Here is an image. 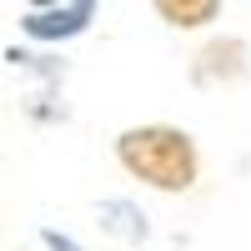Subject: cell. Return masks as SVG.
I'll list each match as a JSON object with an SVG mask.
<instances>
[{"label": "cell", "instance_id": "cell-3", "mask_svg": "<svg viewBox=\"0 0 251 251\" xmlns=\"http://www.w3.org/2000/svg\"><path fill=\"white\" fill-rule=\"evenodd\" d=\"M246 75V46L241 40H211V46H206L201 55H196V66H191V80L196 86H226V80H241Z\"/></svg>", "mask_w": 251, "mask_h": 251}, {"label": "cell", "instance_id": "cell-1", "mask_svg": "<svg viewBox=\"0 0 251 251\" xmlns=\"http://www.w3.org/2000/svg\"><path fill=\"white\" fill-rule=\"evenodd\" d=\"M116 161H121L141 186L166 191V196L191 191L196 176H201V151H196L191 131H181V126H166V121L126 126V131L116 136Z\"/></svg>", "mask_w": 251, "mask_h": 251}, {"label": "cell", "instance_id": "cell-4", "mask_svg": "<svg viewBox=\"0 0 251 251\" xmlns=\"http://www.w3.org/2000/svg\"><path fill=\"white\" fill-rule=\"evenodd\" d=\"M156 15L176 30H201L221 15V0H156Z\"/></svg>", "mask_w": 251, "mask_h": 251}, {"label": "cell", "instance_id": "cell-6", "mask_svg": "<svg viewBox=\"0 0 251 251\" xmlns=\"http://www.w3.org/2000/svg\"><path fill=\"white\" fill-rule=\"evenodd\" d=\"M40 241H46L50 251H86L75 236H66V231H55V226H40Z\"/></svg>", "mask_w": 251, "mask_h": 251}, {"label": "cell", "instance_id": "cell-2", "mask_svg": "<svg viewBox=\"0 0 251 251\" xmlns=\"http://www.w3.org/2000/svg\"><path fill=\"white\" fill-rule=\"evenodd\" d=\"M96 15V0H71V5H55V10H30L20 25H25L35 40H66V35H80Z\"/></svg>", "mask_w": 251, "mask_h": 251}, {"label": "cell", "instance_id": "cell-5", "mask_svg": "<svg viewBox=\"0 0 251 251\" xmlns=\"http://www.w3.org/2000/svg\"><path fill=\"white\" fill-rule=\"evenodd\" d=\"M100 221H106V231H116L126 241H146V236H151L146 211H141L136 201H100Z\"/></svg>", "mask_w": 251, "mask_h": 251}]
</instances>
